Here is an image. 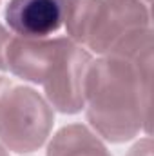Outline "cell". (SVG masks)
I'll list each match as a JSON object with an SVG mask.
<instances>
[{"label": "cell", "mask_w": 154, "mask_h": 156, "mask_svg": "<svg viewBox=\"0 0 154 156\" xmlns=\"http://www.w3.org/2000/svg\"><path fill=\"white\" fill-rule=\"evenodd\" d=\"M142 78H151V71L136 73L120 60H100L89 66L85 78L87 118L107 140L123 142L138 131L140 115L134 109L140 104Z\"/></svg>", "instance_id": "obj_1"}, {"label": "cell", "mask_w": 154, "mask_h": 156, "mask_svg": "<svg viewBox=\"0 0 154 156\" xmlns=\"http://www.w3.org/2000/svg\"><path fill=\"white\" fill-rule=\"evenodd\" d=\"M53 115L33 89L7 93L0 107V138L15 153H31L45 142Z\"/></svg>", "instance_id": "obj_2"}, {"label": "cell", "mask_w": 154, "mask_h": 156, "mask_svg": "<svg viewBox=\"0 0 154 156\" xmlns=\"http://www.w3.org/2000/svg\"><path fill=\"white\" fill-rule=\"evenodd\" d=\"M89 66V53L76 47L67 38H62V44L49 66L45 80L42 82L47 98L58 111L73 115L83 107L85 78Z\"/></svg>", "instance_id": "obj_3"}, {"label": "cell", "mask_w": 154, "mask_h": 156, "mask_svg": "<svg viewBox=\"0 0 154 156\" xmlns=\"http://www.w3.org/2000/svg\"><path fill=\"white\" fill-rule=\"evenodd\" d=\"M65 9L67 0H9L5 22L20 38L38 40L62 27Z\"/></svg>", "instance_id": "obj_4"}, {"label": "cell", "mask_w": 154, "mask_h": 156, "mask_svg": "<svg viewBox=\"0 0 154 156\" xmlns=\"http://www.w3.org/2000/svg\"><path fill=\"white\" fill-rule=\"evenodd\" d=\"M60 44L62 38L47 42L13 38L5 47V64L16 76L31 80L35 83H42Z\"/></svg>", "instance_id": "obj_5"}, {"label": "cell", "mask_w": 154, "mask_h": 156, "mask_svg": "<svg viewBox=\"0 0 154 156\" xmlns=\"http://www.w3.org/2000/svg\"><path fill=\"white\" fill-rule=\"evenodd\" d=\"M47 156H109L105 147L82 125H71L62 129L53 144L49 145Z\"/></svg>", "instance_id": "obj_6"}, {"label": "cell", "mask_w": 154, "mask_h": 156, "mask_svg": "<svg viewBox=\"0 0 154 156\" xmlns=\"http://www.w3.org/2000/svg\"><path fill=\"white\" fill-rule=\"evenodd\" d=\"M9 35H7V31L0 26V69H7V66H5V47H7V44H9Z\"/></svg>", "instance_id": "obj_7"}, {"label": "cell", "mask_w": 154, "mask_h": 156, "mask_svg": "<svg viewBox=\"0 0 154 156\" xmlns=\"http://www.w3.org/2000/svg\"><path fill=\"white\" fill-rule=\"evenodd\" d=\"M9 87H11V82H9L7 78L0 76V107H2V104H4V98H5L7 93H9Z\"/></svg>", "instance_id": "obj_8"}, {"label": "cell", "mask_w": 154, "mask_h": 156, "mask_svg": "<svg viewBox=\"0 0 154 156\" xmlns=\"http://www.w3.org/2000/svg\"><path fill=\"white\" fill-rule=\"evenodd\" d=\"M0 156H7V154H5V151H4L2 147H0Z\"/></svg>", "instance_id": "obj_9"}]
</instances>
